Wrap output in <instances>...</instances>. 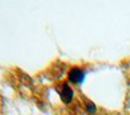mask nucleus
I'll return each instance as SVG.
<instances>
[{"label":"nucleus","mask_w":130,"mask_h":115,"mask_svg":"<svg viewBox=\"0 0 130 115\" xmlns=\"http://www.w3.org/2000/svg\"><path fill=\"white\" fill-rule=\"evenodd\" d=\"M69 79L70 81H72L73 83H79L82 81L83 79V72L80 68H73L71 70V72L69 73Z\"/></svg>","instance_id":"nucleus-1"},{"label":"nucleus","mask_w":130,"mask_h":115,"mask_svg":"<svg viewBox=\"0 0 130 115\" xmlns=\"http://www.w3.org/2000/svg\"><path fill=\"white\" fill-rule=\"evenodd\" d=\"M72 97H73V91H72V89L70 88L69 86L64 84V86L62 87V91H61L62 100H63L65 104H69V103H71Z\"/></svg>","instance_id":"nucleus-2"},{"label":"nucleus","mask_w":130,"mask_h":115,"mask_svg":"<svg viewBox=\"0 0 130 115\" xmlns=\"http://www.w3.org/2000/svg\"><path fill=\"white\" fill-rule=\"evenodd\" d=\"M87 109H88V112L92 113V112H95V106L92 104H87Z\"/></svg>","instance_id":"nucleus-3"}]
</instances>
